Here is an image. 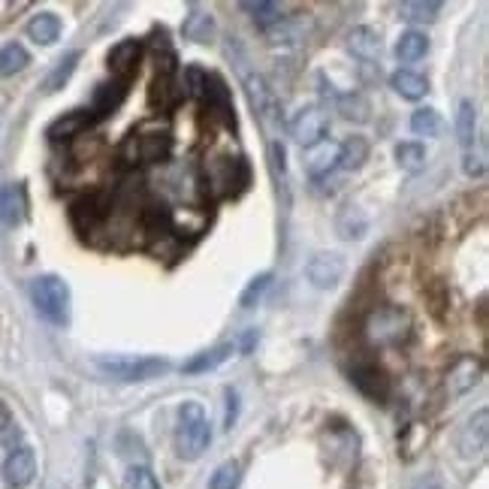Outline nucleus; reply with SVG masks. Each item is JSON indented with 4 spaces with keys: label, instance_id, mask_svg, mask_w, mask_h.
Segmentation results:
<instances>
[{
    "label": "nucleus",
    "instance_id": "nucleus-1",
    "mask_svg": "<svg viewBox=\"0 0 489 489\" xmlns=\"http://www.w3.org/2000/svg\"><path fill=\"white\" fill-rule=\"evenodd\" d=\"M31 302L36 308V314L43 321H49L54 326H67L70 323V287L67 281L58 275H36L31 281Z\"/></svg>",
    "mask_w": 489,
    "mask_h": 489
},
{
    "label": "nucleus",
    "instance_id": "nucleus-2",
    "mask_svg": "<svg viewBox=\"0 0 489 489\" xmlns=\"http://www.w3.org/2000/svg\"><path fill=\"white\" fill-rule=\"evenodd\" d=\"M212 444V423L199 402H185L178 411V432H176V447L181 459H199L206 447Z\"/></svg>",
    "mask_w": 489,
    "mask_h": 489
},
{
    "label": "nucleus",
    "instance_id": "nucleus-3",
    "mask_svg": "<svg viewBox=\"0 0 489 489\" xmlns=\"http://www.w3.org/2000/svg\"><path fill=\"white\" fill-rule=\"evenodd\" d=\"M411 332H414L411 314H408L402 305L375 308V312L366 317V335L378 348H398V344L411 339Z\"/></svg>",
    "mask_w": 489,
    "mask_h": 489
},
{
    "label": "nucleus",
    "instance_id": "nucleus-4",
    "mask_svg": "<svg viewBox=\"0 0 489 489\" xmlns=\"http://www.w3.org/2000/svg\"><path fill=\"white\" fill-rule=\"evenodd\" d=\"M244 94H248V103L254 109V118H257V124L266 130L269 142L275 139L281 133V127H284V115H281V103L275 97V91L269 88V82L260 76V72H244Z\"/></svg>",
    "mask_w": 489,
    "mask_h": 489
},
{
    "label": "nucleus",
    "instance_id": "nucleus-5",
    "mask_svg": "<svg viewBox=\"0 0 489 489\" xmlns=\"http://www.w3.org/2000/svg\"><path fill=\"white\" fill-rule=\"evenodd\" d=\"M97 369L106 378L121 380V384H142V380L160 378L169 371V362L160 357H124V353H112V357H100Z\"/></svg>",
    "mask_w": 489,
    "mask_h": 489
},
{
    "label": "nucleus",
    "instance_id": "nucleus-6",
    "mask_svg": "<svg viewBox=\"0 0 489 489\" xmlns=\"http://www.w3.org/2000/svg\"><path fill=\"white\" fill-rule=\"evenodd\" d=\"M172 151V139L167 130H149V133H130L121 145V154L127 163H163Z\"/></svg>",
    "mask_w": 489,
    "mask_h": 489
},
{
    "label": "nucleus",
    "instance_id": "nucleus-7",
    "mask_svg": "<svg viewBox=\"0 0 489 489\" xmlns=\"http://www.w3.org/2000/svg\"><path fill=\"white\" fill-rule=\"evenodd\" d=\"M287 130L293 136V142L302 145V151H305V149H312V145L326 139V133H330V112H326L323 106H305L293 115V121L287 124Z\"/></svg>",
    "mask_w": 489,
    "mask_h": 489
},
{
    "label": "nucleus",
    "instance_id": "nucleus-8",
    "mask_svg": "<svg viewBox=\"0 0 489 489\" xmlns=\"http://www.w3.org/2000/svg\"><path fill=\"white\" fill-rule=\"evenodd\" d=\"M480 378H484V360L475 357V353H465V357H459L453 366L447 369V375H444V389H447L450 398H459L471 393Z\"/></svg>",
    "mask_w": 489,
    "mask_h": 489
},
{
    "label": "nucleus",
    "instance_id": "nucleus-9",
    "mask_svg": "<svg viewBox=\"0 0 489 489\" xmlns=\"http://www.w3.org/2000/svg\"><path fill=\"white\" fill-rule=\"evenodd\" d=\"M344 269L348 266H344L341 254L321 251L305 263V278L312 281L317 290H332V287H339V281L344 278Z\"/></svg>",
    "mask_w": 489,
    "mask_h": 489
},
{
    "label": "nucleus",
    "instance_id": "nucleus-10",
    "mask_svg": "<svg viewBox=\"0 0 489 489\" xmlns=\"http://www.w3.org/2000/svg\"><path fill=\"white\" fill-rule=\"evenodd\" d=\"M486 438H489V411L480 408L475 417H468V423L459 432V456L465 459L480 456L486 450Z\"/></svg>",
    "mask_w": 489,
    "mask_h": 489
},
{
    "label": "nucleus",
    "instance_id": "nucleus-11",
    "mask_svg": "<svg viewBox=\"0 0 489 489\" xmlns=\"http://www.w3.org/2000/svg\"><path fill=\"white\" fill-rule=\"evenodd\" d=\"M36 475V456L31 447H24V444H18V447L9 450V456L4 459V480L9 486L22 489L34 480Z\"/></svg>",
    "mask_w": 489,
    "mask_h": 489
},
{
    "label": "nucleus",
    "instance_id": "nucleus-12",
    "mask_svg": "<svg viewBox=\"0 0 489 489\" xmlns=\"http://www.w3.org/2000/svg\"><path fill=\"white\" fill-rule=\"evenodd\" d=\"M106 61H109V70H112V76H115L118 82H127L136 70H139L142 43H139V40H121V43H115Z\"/></svg>",
    "mask_w": 489,
    "mask_h": 489
},
{
    "label": "nucleus",
    "instance_id": "nucleus-13",
    "mask_svg": "<svg viewBox=\"0 0 489 489\" xmlns=\"http://www.w3.org/2000/svg\"><path fill=\"white\" fill-rule=\"evenodd\" d=\"M70 215H72V224H76L82 233H91V230H97V226L106 221L109 203H106L103 194L79 197L76 203H72V212Z\"/></svg>",
    "mask_w": 489,
    "mask_h": 489
},
{
    "label": "nucleus",
    "instance_id": "nucleus-14",
    "mask_svg": "<svg viewBox=\"0 0 489 489\" xmlns=\"http://www.w3.org/2000/svg\"><path fill=\"white\" fill-rule=\"evenodd\" d=\"M350 384L371 402H384L389 396V378L378 366H357L350 371Z\"/></svg>",
    "mask_w": 489,
    "mask_h": 489
},
{
    "label": "nucleus",
    "instance_id": "nucleus-15",
    "mask_svg": "<svg viewBox=\"0 0 489 489\" xmlns=\"http://www.w3.org/2000/svg\"><path fill=\"white\" fill-rule=\"evenodd\" d=\"M335 167H339V142L323 139V142L312 145V149H305V172L312 178L330 176Z\"/></svg>",
    "mask_w": 489,
    "mask_h": 489
},
{
    "label": "nucleus",
    "instance_id": "nucleus-16",
    "mask_svg": "<svg viewBox=\"0 0 489 489\" xmlns=\"http://www.w3.org/2000/svg\"><path fill=\"white\" fill-rule=\"evenodd\" d=\"M348 52L353 54V58H360L366 63L378 61L380 52H384V45H380V34L369 24L353 27V31L348 34Z\"/></svg>",
    "mask_w": 489,
    "mask_h": 489
},
{
    "label": "nucleus",
    "instance_id": "nucleus-17",
    "mask_svg": "<svg viewBox=\"0 0 489 489\" xmlns=\"http://www.w3.org/2000/svg\"><path fill=\"white\" fill-rule=\"evenodd\" d=\"M233 353H235L233 344H226V341L224 344H215V348L199 350L190 360L181 362V371H185V375H203V371H215L217 366H224V362L230 360Z\"/></svg>",
    "mask_w": 489,
    "mask_h": 489
},
{
    "label": "nucleus",
    "instance_id": "nucleus-18",
    "mask_svg": "<svg viewBox=\"0 0 489 489\" xmlns=\"http://www.w3.org/2000/svg\"><path fill=\"white\" fill-rule=\"evenodd\" d=\"M269 172H272V181H275V190H278V199L284 206H290V172H287V149L281 139H272L269 142Z\"/></svg>",
    "mask_w": 489,
    "mask_h": 489
},
{
    "label": "nucleus",
    "instance_id": "nucleus-19",
    "mask_svg": "<svg viewBox=\"0 0 489 489\" xmlns=\"http://www.w3.org/2000/svg\"><path fill=\"white\" fill-rule=\"evenodd\" d=\"M27 212V199L22 185H4L0 187V221L6 226H18L24 221Z\"/></svg>",
    "mask_w": 489,
    "mask_h": 489
},
{
    "label": "nucleus",
    "instance_id": "nucleus-20",
    "mask_svg": "<svg viewBox=\"0 0 489 489\" xmlns=\"http://www.w3.org/2000/svg\"><path fill=\"white\" fill-rule=\"evenodd\" d=\"M91 112H85V109H72V112H67L63 118H58L52 127H49V139L52 142H63V139H76V136H82L88 130L91 124Z\"/></svg>",
    "mask_w": 489,
    "mask_h": 489
},
{
    "label": "nucleus",
    "instance_id": "nucleus-21",
    "mask_svg": "<svg viewBox=\"0 0 489 489\" xmlns=\"http://www.w3.org/2000/svg\"><path fill=\"white\" fill-rule=\"evenodd\" d=\"M124 100H127V82H106V85H100L94 94V115L97 118L115 115Z\"/></svg>",
    "mask_w": 489,
    "mask_h": 489
},
{
    "label": "nucleus",
    "instance_id": "nucleus-22",
    "mask_svg": "<svg viewBox=\"0 0 489 489\" xmlns=\"http://www.w3.org/2000/svg\"><path fill=\"white\" fill-rule=\"evenodd\" d=\"M308 27H312V18L308 13H296V15H284L275 27H269V40L272 43H296V40H305Z\"/></svg>",
    "mask_w": 489,
    "mask_h": 489
},
{
    "label": "nucleus",
    "instance_id": "nucleus-23",
    "mask_svg": "<svg viewBox=\"0 0 489 489\" xmlns=\"http://www.w3.org/2000/svg\"><path fill=\"white\" fill-rule=\"evenodd\" d=\"M389 85H393L396 94H402L405 100H423L426 91H429V79L414 70H396L393 76H389Z\"/></svg>",
    "mask_w": 489,
    "mask_h": 489
},
{
    "label": "nucleus",
    "instance_id": "nucleus-24",
    "mask_svg": "<svg viewBox=\"0 0 489 489\" xmlns=\"http://www.w3.org/2000/svg\"><path fill=\"white\" fill-rule=\"evenodd\" d=\"M369 160V139L366 136H348L339 145V167L344 172H357Z\"/></svg>",
    "mask_w": 489,
    "mask_h": 489
},
{
    "label": "nucleus",
    "instance_id": "nucleus-25",
    "mask_svg": "<svg viewBox=\"0 0 489 489\" xmlns=\"http://www.w3.org/2000/svg\"><path fill=\"white\" fill-rule=\"evenodd\" d=\"M27 36H31L36 45H52L61 36V18L54 13L34 15L31 22H27Z\"/></svg>",
    "mask_w": 489,
    "mask_h": 489
},
{
    "label": "nucleus",
    "instance_id": "nucleus-26",
    "mask_svg": "<svg viewBox=\"0 0 489 489\" xmlns=\"http://www.w3.org/2000/svg\"><path fill=\"white\" fill-rule=\"evenodd\" d=\"M438 13H441L438 0H402L398 4V15L411 24H429L438 18Z\"/></svg>",
    "mask_w": 489,
    "mask_h": 489
},
{
    "label": "nucleus",
    "instance_id": "nucleus-27",
    "mask_svg": "<svg viewBox=\"0 0 489 489\" xmlns=\"http://www.w3.org/2000/svg\"><path fill=\"white\" fill-rule=\"evenodd\" d=\"M426 52H429V36L420 34V31H405L402 36H398L396 43V58L405 61V63H414L426 58Z\"/></svg>",
    "mask_w": 489,
    "mask_h": 489
},
{
    "label": "nucleus",
    "instance_id": "nucleus-28",
    "mask_svg": "<svg viewBox=\"0 0 489 489\" xmlns=\"http://www.w3.org/2000/svg\"><path fill=\"white\" fill-rule=\"evenodd\" d=\"M79 58H82L79 52H67L58 63H54V67L49 70V76L43 79V91H45V94H54V91H61L63 85H67L70 76L76 72Z\"/></svg>",
    "mask_w": 489,
    "mask_h": 489
},
{
    "label": "nucleus",
    "instance_id": "nucleus-29",
    "mask_svg": "<svg viewBox=\"0 0 489 489\" xmlns=\"http://www.w3.org/2000/svg\"><path fill=\"white\" fill-rule=\"evenodd\" d=\"M335 109L341 112V118H348V121H369L371 118V103L357 91H350V94H335Z\"/></svg>",
    "mask_w": 489,
    "mask_h": 489
},
{
    "label": "nucleus",
    "instance_id": "nucleus-30",
    "mask_svg": "<svg viewBox=\"0 0 489 489\" xmlns=\"http://www.w3.org/2000/svg\"><path fill=\"white\" fill-rule=\"evenodd\" d=\"M456 136L459 142L471 149L477 139V106L471 100H459V109H456Z\"/></svg>",
    "mask_w": 489,
    "mask_h": 489
},
{
    "label": "nucleus",
    "instance_id": "nucleus-31",
    "mask_svg": "<svg viewBox=\"0 0 489 489\" xmlns=\"http://www.w3.org/2000/svg\"><path fill=\"white\" fill-rule=\"evenodd\" d=\"M185 36L194 43H212L215 40V18L203 9H190L185 18Z\"/></svg>",
    "mask_w": 489,
    "mask_h": 489
},
{
    "label": "nucleus",
    "instance_id": "nucleus-32",
    "mask_svg": "<svg viewBox=\"0 0 489 489\" xmlns=\"http://www.w3.org/2000/svg\"><path fill=\"white\" fill-rule=\"evenodd\" d=\"M27 63H31V54H27L24 45L6 43L4 49H0V79L15 76V72H22Z\"/></svg>",
    "mask_w": 489,
    "mask_h": 489
},
{
    "label": "nucleus",
    "instance_id": "nucleus-33",
    "mask_svg": "<svg viewBox=\"0 0 489 489\" xmlns=\"http://www.w3.org/2000/svg\"><path fill=\"white\" fill-rule=\"evenodd\" d=\"M244 13H251L254 24L263 27V31H269V27H275L281 18H284V9L281 4H272V0H257V4H242Z\"/></svg>",
    "mask_w": 489,
    "mask_h": 489
},
{
    "label": "nucleus",
    "instance_id": "nucleus-34",
    "mask_svg": "<svg viewBox=\"0 0 489 489\" xmlns=\"http://www.w3.org/2000/svg\"><path fill=\"white\" fill-rule=\"evenodd\" d=\"M396 163L405 172H420L426 167V149L420 142H398L396 145Z\"/></svg>",
    "mask_w": 489,
    "mask_h": 489
},
{
    "label": "nucleus",
    "instance_id": "nucleus-35",
    "mask_svg": "<svg viewBox=\"0 0 489 489\" xmlns=\"http://www.w3.org/2000/svg\"><path fill=\"white\" fill-rule=\"evenodd\" d=\"M239 484H242V465L230 459L215 468L212 480H208V489H239Z\"/></svg>",
    "mask_w": 489,
    "mask_h": 489
},
{
    "label": "nucleus",
    "instance_id": "nucleus-36",
    "mask_svg": "<svg viewBox=\"0 0 489 489\" xmlns=\"http://www.w3.org/2000/svg\"><path fill=\"white\" fill-rule=\"evenodd\" d=\"M441 115L435 112L432 106H423V109H417V112L411 115V130L417 136H438L441 133Z\"/></svg>",
    "mask_w": 489,
    "mask_h": 489
},
{
    "label": "nucleus",
    "instance_id": "nucleus-37",
    "mask_svg": "<svg viewBox=\"0 0 489 489\" xmlns=\"http://www.w3.org/2000/svg\"><path fill=\"white\" fill-rule=\"evenodd\" d=\"M269 284H272V272H260V275H254V278L248 281V287L242 290L239 305H242V308H254V305H260V299L266 296Z\"/></svg>",
    "mask_w": 489,
    "mask_h": 489
},
{
    "label": "nucleus",
    "instance_id": "nucleus-38",
    "mask_svg": "<svg viewBox=\"0 0 489 489\" xmlns=\"http://www.w3.org/2000/svg\"><path fill=\"white\" fill-rule=\"evenodd\" d=\"M178 100V91H176V79L167 76V72H158V79H154L151 85V103L154 106H172Z\"/></svg>",
    "mask_w": 489,
    "mask_h": 489
},
{
    "label": "nucleus",
    "instance_id": "nucleus-39",
    "mask_svg": "<svg viewBox=\"0 0 489 489\" xmlns=\"http://www.w3.org/2000/svg\"><path fill=\"white\" fill-rule=\"evenodd\" d=\"M142 224H145V230L149 233H167L169 226H172V212L167 206H145L142 208Z\"/></svg>",
    "mask_w": 489,
    "mask_h": 489
},
{
    "label": "nucleus",
    "instance_id": "nucleus-40",
    "mask_svg": "<svg viewBox=\"0 0 489 489\" xmlns=\"http://www.w3.org/2000/svg\"><path fill=\"white\" fill-rule=\"evenodd\" d=\"M362 233H366V217H362L353 206H348L339 215V235L341 239H360Z\"/></svg>",
    "mask_w": 489,
    "mask_h": 489
},
{
    "label": "nucleus",
    "instance_id": "nucleus-41",
    "mask_svg": "<svg viewBox=\"0 0 489 489\" xmlns=\"http://www.w3.org/2000/svg\"><path fill=\"white\" fill-rule=\"evenodd\" d=\"M462 169H465L468 178H484L486 172V149L484 142L471 145V149H465V154H462Z\"/></svg>",
    "mask_w": 489,
    "mask_h": 489
},
{
    "label": "nucleus",
    "instance_id": "nucleus-42",
    "mask_svg": "<svg viewBox=\"0 0 489 489\" xmlns=\"http://www.w3.org/2000/svg\"><path fill=\"white\" fill-rule=\"evenodd\" d=\"M124 489H160V484L149 465H130L124 477Z\"/></svg>",
    "mask_w": 489,
    "mask_h": 489
},
{
    "label": "nucleus",
    "instance_id": "nucleus-43",
    "mask_svg": "<svg viewBox=\"0 0 489 489\" xmlns=\"http://www.w3.org/2000/svg\"><path fill=\"white\" fill-rule=\"evenodd\" d=\"M206 91H208V72L203 67H187L185 70V94L206 100Z\"/></svg>",
    "mask_w": 489,
    "mask_h": 489
},
{
    "label": "nucleus",
    "instance_id": "nucleus-44",
    "mask_svg": "<svg viewBox=\"0 0 489 489\" xmlns=\"http://www.w3.org/2000/svg\"><path fill=\"white\" fill-rule=\"evenodd\" d=\"M0 441L18 447V426H15L13 414H9V408L4 402H0Z\"/></svg>",
    "mask_w": 489,
    "mask_h": 489
},
{
    "label": "nucleus",
    "instance_id": "nucleus-45",
    "mask_svg": "<svg viewBox=\"0 0 489 489\" xmlns=\"http://www.w3.org/2000/svg\"><path fill=\"white\" fill-rule=\"evenodd\" d=\"M235 402H239L235 389H226V429H233V423H235Z\"/></svg>",
    "mask_w": 489,
    "mask_h": 489
},
{
    "label": "nucleus",
    "instance_id": "nucleus-46",
    "mask_svg": "<svg viewBox=\"0 0 489 489\" xmlns=\"http://www.w3.org/2000/svg\"><path fill=\"white\" fill-rule=\"evenodd\" d=\"M414 489H444V486H441V480L435 477V475H426V477H420V480H417V484H414Z\"/></svg>",
    "mask_w": 489,
    "mask_h": 489
}]
</instances>
